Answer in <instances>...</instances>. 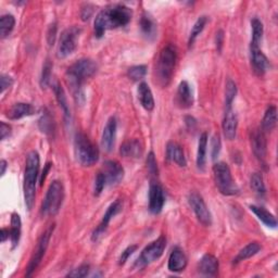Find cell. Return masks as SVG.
<instances>
[{"label": "cell", "instance_id": "cell-11", "mask_svg": "<svg viewBox=\"0 0 278 278\" xmlns=\"http://www.w3.org/2000/svg\"><path fill=\"white\" fill-rule=\"evenodd\" d=\"M189 206L192 207L193 211L198 218V221L204 226H211L212 224V215L208 209L206 202H204L202 197L198 193H192L188 198Z\"/></svg>", "mask_w": 278, "mask_h": 278}, {"label": "cell", "instance_id": "cell-50", "mask_svg": "<svg viewBox=\"0 0 278 278\" xmlns=\"http://www.w3.org/2000/svg\"><path fill=\"white\" fill-rule=\"evenodd\" d=\"M223 41H224V33H223V31H218L216 33V48H217L218 53H221Z\"/></svg>", "mask_w": 278, "mask_h": 278}, {"label": "cell", "instance_id": "cell-51", "mask_svg": "<svg viewBox=\"0 0 278 278\" xmlns=\"http://www.w3.org/2000/svg\"><path fill=\"white\" fill-rule=\"evenodd\" d=\"M50 167H51V163H47V164L45 165V169H43L41 176H40V178H39L40 185H42V182L45 181V179H46V177H47V174H48V172H49V170H50Z\"/></svg>", "mask_w": 278, "mask_h": 278}, {"label": "cell", "instance_id": "cell-13", "mask_svg": "<svg viewBox=\"0 0 278 278\" xmlns=\"http://www.w3.org/2000/svg\"><path fill=\"white\" fill-rule=\"evenodd\" d=\"M250 60L254 73L259 76L264 75L269 69V61L260 49V43L250 42Z\"/></svg>", "mask_w": 278, "mask_h": 278}, {"label": "cell", "instance_id": "cell-30", "mask_svg": "<svg viewBox=\"0 0 278 278\" xmlns=\"http://www.w3.org/2000/svg\"><path fill=\"white\" fill-rule=\"evenodd\" d=\"M207 147H208V134L203 133L200 136L198 144V152H197V166L203 170L207 161Z\"/></svg>", "mask_w": 278, "mask_h": 278}, {"label": "cell", "instance_id": "cell-9", "mask_svg": "<svg viewBox=\"0 0 278 278\" xmlns=\"http://www.w3.org/2000/svg\"><path fill=\"white\" fill-rule=\"evenodd\" d=\"M80 33H82V30L77 26L68 27L67 30L62 32L57 50V57L59 59H65L74 53Z\"/></svg>", "mask_w": 278, "mask_h": 278}, {"label": "cell", "instance_id": "cell-2", "mask_svg": "<svg viewBox=\"0 0 278 278\" xmlns=\"http://www.w3.org/2000/svg\"><path fill=\"white\" fill-rule=\"evenodd\" d=\"M131 16L133 12L124 5H115L104 9L95 19V35L97 38H101L109 30L126 26L131 20Z\"/></svg>", "mask_w": 278, "mask_h": 278}, {"label": "cell", "instance_id": "cell-33", "mask_svg": "<svg viewBox=\"0 0 278 278\" xmlns=\"http://www.w3.org/2000/svg\"><path fill=\"white\" fill-rule=\"evenodd\" d=\"M14 25H16V19L12 14H5L0 18V33H2L3 38L9 36V34L13 31Z\"/></svg>", "mask_w": 278, "mask_h": 278}, {"label": "cell", "instance_id": "cell-14", "mask_svg": "<svg viewBox=\"0 0 278 278\" xmlns=\"http://www.w3.org/2000/svg\"><path fill=\"white\" fill-rule=\"evenodd\" d=\"M123 208V202L121 199H118V200H115L113 203L110 204V207L108 208V210L106 211V213L104 215V217H102L101 219V222L99 223V225L97 226V228L94 230L92 233V240L94 241H96L102 234H104L107 228H108V226L110 224V222H111V219L121 212Z\"/></svg>", "mask_w": 278, "mask_h": 278}, {"label": "cell", "instance_id": "cell-41", "mask_svg": "<svg viewBox=\"0 0 278 278\" xmlns=\"http://www.w3.org/2000/svg\"><path fill=\"white\" fill-rule=\"evenodd\" d=\"M222 148V143H221V138H219V135H214L213 138H212L211 142V157L212 160H216L219 152H221Z\"/></svg>", "mask_w": 278, "mask_h": 278}, {"label": "cell", "instance_id": "cell-5", "mask_svg": "<svg viewBox=\"0 0 278 278\" xmlns=\"http://www.w3.org/2000/svg\"><path fill=\"white\" fill-rule=\"evenodd\" d=\"M74 151L78 162L83 166H92L98 162L99 150L88 136L77 133L74 138Z\"/></svg>", "mask_w": 278, "mask_h": 278}, {"label": "cell", "instance_id": "cell-27", "mask_svg": "<svg viewBox=\"0 0 278 278\" xmlns=\"http://www.w3.org/2000/svg\"><path fill=\"white\" fill-rule=\"evenodd\" d=\"M260 250H261V245L257 243V241L248 244L244 249H241V250L238 252L237 257L234 259V264H238L240 262L254 257V255L257 254Z\"/></svg>", "mask_w": 278, "mask_h": 278}, {"label": "cell", "instance_id": "cell-17", "mask_svg": "<svg viewBox=\"0 0 278 278\" xmlns=\"http://www.w3.org/2000/svg\"><path fill=\"white\" fill-rule=\"evenodd\" d=\"M251 147L254 156L260 161H264L266 157V138L262 129H254L251 133Z\"/></svg>", "mask_w": 278, "mask_h": 278}, {"label": "cell", "instance_id": "cell-12", "mask_svg": "<svg viewBox=\"0 0 278 278\" xmlns=\"http://www.w3.org/2000/svg\"><path fill=\"white\" fill-rule=\"evenodd\" d=\"M100 172L104 175L106 184L110 186L119 184V182L122 181V179L124 178V174H125L123 166L118 162V161L114 160L106 161L104 165H102Z\"/></svg>", "mask_w": 278, "mask_h": 278}, {"label": "cell", "instance_id": "cell-1", "mask_svg": "<svg viewBox=\"0 0 278 278\" xmlns=\"http://www.w3.org/2000/svg\"><path fill=\"white\" fill-rule=\"evenodd\" d=\"M97 64L91 59H80L73 63L67 71V82L71 87L76 104L83 105L85 94L83 87L97 72Z\"/></svg>", "mask_w": 278, "mask_h": 278}, {"label": "cell", "instance_id": "cell-37", "mask_svg": "<svg viewBox=\"0 0 278 278\" xmlns=\"http://www.w3.org/2000/svg\"><path fill=\"white\" fill-rule=\"evenodd\" d=\"M251 27H252L251 41L260 43L262 40V37H263V32H264V30H263L262 22L258 18L252 19L251 20Z\"/></svg>", "mask_w": 278, "mask_h": 278}, {"label": "cell", "instance_id": "cell-19", "mask_svg": "<svg viewBox=\"0 0 278 278\" xmlns=\"http://www.w3.org/2000/svg\"><path fill=\"white\" fill-rule=\"evenodd\" d=\"M186 266H187V258L185 253L178 248L174 249L172 253L170 254L167 267H169L171 272L179 273V272H182V270L186 268Z\"/></svg>", "mask_w": 278, "mask_h": 278}, {"label": "cell", "instance_id": "cell-7", "mask_svg": "<svg viewBox=\"0 0 278 278\" xmlns=\"http://www.w3.org/2000/svg\"><path fill=\"white\" fill-rule=\"evenodd\" d=\"M214 181L219 193L225 196H234L239 193V188L233 178L229 166L225 162H217L213 166Z\"/></svg>", "mask_w": 278, "mask_h": 278}, {"label": "cell", "instance_id": "cell-34", "mask_svg": "<svg viewBox=\"0 0 278 278\" xmlns=\"http://www.w3.org/2000/svg\"><path fill=\"white\" fill-rule=\"evenodd\" d=\"M207 22H208V18L204 16L200 17L198 20L196 21L195 25L193 26V30H192V32H190V35H189V39H188V47L189 48L193 47L197 37H198L200 33L203 31V28H204V26H206Z\"/></svg>", "mask_w": 278, "mask_h": 278}, {"label": "cell", "instance_id": "cell-28", "mask_svg": "<svg viewBox=\"0 0 278 278\" xmlns=\"http://www.w3.org/2000/svg\"><path fill=\"white\" fill-rule=\"evenodd\" d=\"M53 87H54V92L56 95V98H57L58 104H59L61 110L63 111L64 118L67 119V121H70V119H71V112H70V109H69L67 96H65V92H64V90L62 88V86L57 82V83L54 84Z\"/></svg>", "mask_w": 278, "mask_h": 278}, {"label": "cell", "instance_id": "cell-42", "mask_svg": "<svg viewBox=\"0 0 278 278\" xmlns=\"http://www.w3.org/2000/svg\"><path fill=\"white\" fill-rule=\"evenodd\" d=\"M146 163H147V169H148L149 174L152 175V176H158L159 169H158V163H157V160L155 157V153L153 152L149 153Z\"/></svg>", "mask_w": 278, "mask_h": 278}, {"label": "cell", "instance_id": "cell-52", "mask_svg": "<svg viewBox=\"0 0 278 278\" xmlns=\"http://www.w3.org/2000/svg\"><path fill=\"white\" fill-rule=\"evenodd\" d=\"M9 237H10V229L3 228L2 229V241H3V243H5V241L8 239Z\"/></svg>", "mask_w": 278, "mask_h": 278}, {"label": "cell", "instance_id": "cell-45", "mask_svg": "<svg viewBox=\"0 0 278 278\" xmlns=\"http://www.w3.org/2000/svg\"><path fill=\"white\" fill-rule=\"evenodd\" d=\"M137 248H138V247H137L136 245H133V246L127 247V248L125 249V250H124V251L122 252V254H121V257H120V259H119V264H120V265H124V264H125L126 261L128 260V258L130 257V255L133 254V253L137 250Z\"/></svg>", "mask_w": 278, "mask_h": 278}, {"label": "cell", "instance_id": "cell-26", "mask_svg": "<svg viewBox=\"0 0 278 278\" xmlns=\"http://www.w3.org/2000/svg\"><path fill=\"white\" fill-rule=\"evenodd\" d=\"M249 208H250L251 212H253L255 216H257L265 226H267L269 228H276L277 226L276 218L272 213H269L266 209L258 207V206H250Z\"/></svg>", "mask_w": 278, "mask_h": 278}, {"label": "cell", "instance_id": "cell-47", "mask_svg": "<svg viewBox=\"0 0 278 278\" xmlns=\"http://www.w3.org/2000/svg\"><path fill=\"white\" fill-rule=\"evenodd\" d=\"M94 13V7L90 5H85L80 12V17H82L83 21H88Z\"/></svg>", "mask_w": 278, "mask_h": 278}, {"label": "cell", "instance_id": "cell-36", "mask_svg": "<svg viewBox=\"0 0 278 278\" xmlns=\"http://www.w3.org/2000/svg\"><path fill=\"white\" fill-rule=\"evenodd\" d=\"M251 188L255 194L260 196H264L266 193V188L263 176L260 173H254L251 176Z\"/></svg>", "mask_w": 278, "mask_h": 278}, {"label": "cell", "instance_id": "cell-40", "mask_svg": "<svg viewBox=\"0 0 278 278\" xmlns=\"http://www.w3.org/2000/svg\"><path fill=\"white\" fill-rule=\"evenodd\" d=\"M146 74H147V67L146 65H135V67L129 68L127 71L128 77L135 80V82L143 79Z\"/></svg>", "mask_w": 278, "mask_h": 278}, {"label": "cell", "instance_id": "cell-21", "mask_svg": "<svg viewBox=\"0 0 278 278\" xmlns=\"http://www.w3.org/2000/svg\"><path fill=\"white\" fill-rule=\"evenodd\" d=\"M176 102L177 105L182 109L190 108L194 104V96H193L192 88H190V85L187 82H185V80L178 85V89L176 94Z\"/></svg>", "mask_w": 278, "mask_h": 278}, {"label": "cell", "instance_id": "cell-31", "mask_svg": "<svg viewBox=\"0 0 278 278\" xmlns=\"http://www.w3.org/2000/svg\"><path fill=\"white\" fill-rule=\"evenodd\" d=\"M21 217L18 213H12L11 215V228H10V238L12 243V248H16L19 245L21 237Z\"/></svg>", "mask_w": 278, "mask_h": 278}, {"label": "cell", "instance_id": "cell-20", "mask_svg": "<svg viewBox=\"0 0 278 278\" xmlns=\"http://www.w3.org/2000/svg\"><path fill=\"white\" fill-rule=\"evenodd\" d=\"M218 260L212 254H204L199 262L198 269L204 276H216L218 273Z\"/></svg>", "mask_w": 278, "mask_h": 278}, {"label": "cell", "instance_id": "cell-22", "mask_svg": "<svg viewBox=\"0 0 278 278\" xmlns=\"http://www.w3.org/2000/svg\"><path fill=\"white\" fill-rule=\"evenodd\" d=\"M36 113V108L30 104H24V102H19L14 104L10 109L7 116L10 120H20L24 116H30Z\"/></svg>", "mask_w": 278, "mask_h": 278}, {"label": "cell", "instance_id": "cell-29", "mask_svg": "<svg viewBox=\"0 0 278 278\" xmlns=\"http://www.w3.org/2000/svg\"><path fill=\"white\" fill-rule=\"evenodd\" d=\"M277 124V109L275 106H269L265 111L264 118L262 121V130L272 131Z\"/></svg>", "mask_w": 278, "mask_h": 278}, {"label": "cell", "instance_id": "cell-53", "mask_svg": "<svg viewBox=\"0 0 278 278\" xmlns=\"http://www.w3.org/2000/svg\"><path fill=\"white\" fill-rule=\"evenodd\" d=\"M0 166H2V172H0V174L3 175L6 173V170H7V161L6 160H2V163H0Z\"/></svg>", "mask_w": 278, "mask_h": 278}, {"label": "cell", "instance_id": "cell-4", "mask_svg": "<svg viewBox=\"0 0 278 278\" xmlns=\"http://www.w3.org/2000/svg\"><path fill=\"white\" fill-rule=\"evenodd\" d=\"M177 60V51L172 43L165 46L160 51L156 68V76L158 84L166 87L170 84L175 71V64Z\"/></svg>", "mask_w": 278, "mask_h": 278}, {"label": "cell", "instance_id": "cell-49", "mask_svg": "<svg viewBox=\"0 0 278 278\" xmlns=\"http://www.w3.org/2000/svg\"><path fill=\"white\" fill-rule=\"evenodd\" d=\"M0 82H2V92L4 94L7 88H9V87L12 86L13 79L10 76L4 74L2 75V78H0Z\"/></svg>", "mask_w": 278, "mask_h": 278}, {"label": "cell", "instance_id": "cell-15", "mask_svg": "<svg viewBox=\"0 0 278 278\" xmlns=\"http://www.w3.org/2000/svg\"><path fill=\"white\" fill-rule=\"evenodd\" d=\"M165 203L164 190L159 182L151 181L149 188V210L152 214H159Z\"/></svg>", "mask_w": 278, "mask_h": 278}, {"label": "cell", "instance_id": "cell-23", "mask_svg": "<svg viewBox=\"0 0 278 278\" xmlns=\"http://www.w3.org/2000/svg\"><path fill=\"white\" fill-rule=\"evenodd\" d=\"M166 159L179 166H186L187 164L184 150L178 144L174 142H170L166 146Z\"/></svg>", "mask_w": 278, "mask_h": 278}, {"label": "cell", "instance_id": "cell-38", "mask_svg": "<svg viewBox=\"0 0 278 278\" xmlns=\"http://www.w3.org/2000/svg\"><path fill=\"white\" fill-rule=\"evenodd\" d=\"M237 95V86L231 79H228L226 83L225 89V106H233V102Z\"/></svg>", "mask_w": 278, "mask_h": 278}, {"label": "cell", "instance_id": "cell-18", "mask_svg": "<svg viewBox=\"0 0 278 278\" xmlns=\"http://www.w3.org/2000/svg\"><path fill=\"white\" fill-rule=\"evenodd\" d=\"M116 127H118V123H116V119L112 116L108 120L101 137V145L107 152L113 149L116 137Z\"/></svg>", "mask_w": 278, "mask_h": 278}, {"label": "cell", "instance_id": "cell-25", "mask_svg": "<svg viewBox=\"0 0 278 278\" xmlns=\"http://www.w3.org/2000/svg\"><path fill=\"white\" fill-rule=\"evenodd\" d=\"M138 98L142 106L147 111H152L155 108V98H153L152 91L147 83H141L138 86Z\"/></svg>", "mask_w": 278, "mask_h": 278}, {"label": "cell", "instance_id": "cell-16", "mask_svg": "<svg viewBox=\"0 0 278 278\" xmlns=\"http://www.w3.org/2000/svg\"><path fill=\"white\" fill-rule=\"evenodd\" d=\"M237 126H238V120L236 114L234 113L233 106H225L222 127H223L224 136L227 138L228 141H233V139L236 137Z\"/></svg>", "mask_w": 278, "mask_h": 278}, {"label": "cell", "instance_id": "cell-43", "mask_svg": "<svg viewBox=\"0 0 278 278\" xmlns=\"http://www.w3.org/2000/svg\"><path fill=\"white\" fill-rule=\"evenodd\" d=\"M106 186H107L106 179L104 177V175H102L101 172L99 171L98 174L96 175V178H95V187H94L95 196H99L102 192H104Z\"/></svg>", "mask_w": 278, "mask_h": 278}, {"label": "cell", "instance_id": "cell-3", "mask_svg": "<svg viewBox=\"0 0 278 278\" xmlns=\"http://www.w3.org/2000/svg\"><path fill=\"white\" fill-rule=\"evenodd\" d=\"M40 159L37 151H31L26 157L24 172V199L27 210H32L36 198V184H37L39 173Z\"/></svg>", "mask_w": 278, "mask_h": 278}, {"label": "cell", "instance_id": "cell-44", "mask_svg": "<svg viewBox=\"0 0 278 278\" xmlns=\"http://www.w3.org/2000/svg\"><path fill=\"white\" fill-rule=\"evenodd\" d=\"M88 273H89V265L83 264L75 269H72L67 276L74 277V278H83V277H86L87 275H88Z\"/></svg>", "mask_w": 278, "mask_h": 278}, {"label": "cell", "instance_id": "cell-6", "mask_svg": "<svg viewBox=\"0 0 278 278\" xmlns=\"http://www.w3.org/2000/svg\"><path fill=\"white\" fill-rule=\"evenodd\" d=\"M64 199V188L62 182L55 180L50 184L45 199L42 201L40 213L45 216H55L60 211Z\"/></svg>", "mask_w": 278, "mask_h": 278}, {"label": "cell", "instance_id": "cell-32", "mask_svg": "<svg viewBox=\"0 0 278 278\" xmlns=\"http://www.w3.org/2000/svg\"><path fill=\"white\" fill-rule=\"evenodd\" d=\"M38 125H39V128H40V130L42 131V133H45L48 136H54L55 135L56 124H55L53 116L50 115V113L48 111L41 115Z\"/></svg>", "mask_w": 278, "mask_h": 278}, {"label": "cell", "instance_id": "cell-35", "mask_svg": "<svg viewBox=\"0 0 278 278\" xmlns=\"http://www.w3.org/2000/svg\"><path fill=\"white\" fill-rule=\"evenodd\" d=\"M141 28H142V32L147 36V37H152V36H155L156 24L148 14L146 13L143 14V17L141 19Z\"/></svg>", "mask_w": 278, "mask_h": 278}, {"label": "cell", "instance_id": "cell-46", "mask_svg": "<svg viewBox=\"0 0 278 278\" xmlns=\"http://www.w3.org/2000/svg\"><path fill=\"white\" fill-rule=\"evenodd\" d=\"M56 36H57V24L53 23L49 26L48 33H47V40L49 46H54V43L56 41Z\"/></svg>", "mask_w": 278, "mask_h": 278}, {"label": "cell", "instance_id": "cell-48", "mask_svg": "<svg viewBox=\"0 0 278 278\" xmlns=\"http://www.w3.org/2000/svg\"><path fill=\"white\" fill-rule=\"evenodd\" d=\"M11 135V126L6 124L5 122L0 123V136H2V141H5L7 137Z\"/></svg>", "mask_w": 278, "mask_h": 278}, {"label": "cell", "instance_id": "cell-24", "mask_svg": "<svg viewBox=\"0 0 278 278\" xmlns=\"http://www.w3.org/2000/svg\"><path fill=\"white\" fill-rule=\"evenodd\" d=\"M120 153L122 157L138 159L143 155V145L137 139H129L121 146Z\"/></svg>", "mask_w": 278, "mask_h": 278}, {"label": "cell", "instance_id": "cell-39", "mask_svg": "<svg viewBox=\"0 0 278 278\" xmlns=\"http://www.w3.org/2000/svg\"><path fill=\"white\" fill-rule=\"evenodd\" d=\"M51 71H53V63L50 60H47L43 64L42 71H41V76H40V86L41 88H47L50 84L51 80Z\"/></svg>", "mask_w": 278, "mask_h": 278}, {"label": "cell", "instance_id": "cell-10", "mask_svg": "<svg viewBox=\"0 0 278 278\" xmlns=\"http://www.w3.org/2000/svg\"><path fill=\"white\" fill-rule=\"evenodd\" d=\"M54 230H55V224L50 225L49 227L41 234V236L38 239L37 246H36L35 251L30 260V263H28V265H27L26 273H25L26 277L32 276L35 270L37 269L38 265L40 264L43 255H45V253L47 251V248L49 246V241H50L51 236H53Z\"/></svg>", "mask_w": 278, "mask_h": 278}, {"label": "cell", "instance_id": "cell-8", "mask_svg": "<svg viewBox=\"0 0 278 278\" xmlns=\"http://www.w3.org/2000/svg\"><path fill=\"white\" fill-rule=\"evenodd\" d=\"M165 247H166V238L162 235L144 249L141 255H139V258L135 262V266L138 269L144 268L147 265L151 264L152 262L157 261L158 259L162 257V254L165 250Z\"/></svg>", "mask_w": 278, "mask_h": 278}]
</instances>
